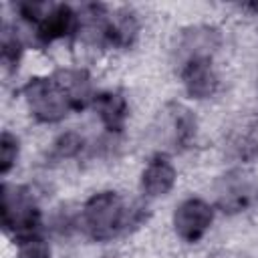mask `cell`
<instances>
[{
  "label": "cell",
  "mask_w": 258,
  "mask_h": 258,
  "mask_svg": "<svg viewBox=\"0 0 258 258\" xmlns=\"http://www.w3.org/2000/svg\"><path fill=\"white\" fill-rule=\"evenodd\" d=\"M16 258H50V246L40 234L26 238V240L18 242Z\"/></svg>",
  "instance_id": "ac0fdd59"
},
{
  "label": "cell",
  "mask_w": 258,
  "mask_h": 258,
  "mask_svg": "<svg viewBox=\"0 0 258 258\" xmlns=\"http://www.w3.org/2000/svg\"><path fill=\"white\" fill-rule=\"evenodd\" d=\"M105 129L113 135L121 133L125 127V121L129 117V103L119 91H103L95 95V101L91 105Z\"/></svg>",
  "instance_id": "8fae6325"
},
{
  "label": "cell",
  "mask_w": 258,
  "mask_h": 258,
  "mask_svg": "<svg viewBox=\"0 0 258 258\" xmlns=\"http://www.w3.org/2000/svg\"><path fill=\"white\" fill-rule=\"evenodd\" d=\"M0 216H2V228L8 236H12L16 242H22L26 238L38 236L42 216L40 208L24 185H8L2 183L0 189Z\"/></svg>",
  "instance_id": "7a4b0ae2"
},
{
  "label": "cell",
  "mask_w": 258,
  "mask_h": 258,
  "mask_svg": "<svg viewBox=\"0 0 258 258\" xmlns=\"http://www.w3.org/2000/svg\"><path fill=\"white\" fill-rule=\"evenodd\" d=\"M220 32L214 26H189L181 30L177 44H175V56L177 62L183 64L191 58L200 56H212L216 48L220 46Z\"/></svg>",
  "instance_id": "52a82bcc"
},
{
  "label": "cell",
  "mask_w": 258,
  "mask_h": 258,
  "mask_svg": "<svg viewBox=\"0 0 258 258\" xmlns=\"http://www.w3.org/2000/svg\"><path fill=\"white\" fill-rule=\"evenodd\" d=\"M179 77L185 93L194 99H210L218 91V75L212 56H200L179 64Z\"/></svg>",
  "instance_id": "5b68a950"
},
{
  "label": "cell",
  "mask_w": 258,
  "mask_h": 258,
  "mask_svg": "<svg viewBox=\"0 0 258 258\" xmlns=\"http://www.w3.org/2000/svg\"><path fill=\"white\" fill-rule=\"evenodd\" d=\"M169 123H171V143L175 149H185L194 143L198 133L196 115L183 105H171L169 109Z\"/></svg>",
  "instance_id": "4fadbf2b"
},
{
  "label": "cell",
  "mask_w": 258,
  "mask_h": 258,
  "mask_svg": "<svg viewBox=\"0 0 258 258\" xmlns=\"http://www.w3.org/2000/svg\"><path fill=\"white\" fill-rule=\"evenodd\" d=\"M129 212L117 191H99L83 204L81 226L91 240L107 242L129 228Z\"/></svg>",
  "instance_id": "6da1fadb"
},
{
  "label": "cell",
  "mask_w": 258,
  "mask_h": 258,
  "mask_svg": "<svg viewBox=\"0 0 258 258\" xmlns=\"http://www.w3.org/2000/svg\"><path fill=\"white\" fill-rule=\"evenodd\" d=\"M2 67L6 71H14L20 62V56H22V42L20 38L16 36L14 30H10L8 26L2 28Z\"/></svg>",
  "instance_id": "2e32d148"
},
{
  "label": "cell",
  "mask_w": 258,
  "mask_h": 258,
  "mask_svg": "<svg viewBox=\"0 0 258 258\" xmlns=\"http://www.w3.org/2000/svg\"><path fill=\"white\" fill-rule=\"evenodd\" d=\"M22 97L30 115L40 123H58L73 111L67 95L52 75L28 79L22 87Z\"/></svg>",
  "instance_id": "3957f363"
},
{
  "label": "cell",
  "mask_w": 258,
  "mask_h": 258,
  "mask_svg": "<svg viewBox=\"0 0 258 258\" xmlns=\"http://www.w3.org/2000/svg\"><path fill=\"white\" fill-rule=\"evenodd\" d=\"M52 77L58 83V87L62 89V93L67 95L73 111H83V109L93 105L97 93L93 91V83H91V77L87 71H83V69H58L52 73Z\"/></svg>",
  "instance_id": "9c48e42d"
},
{
  "label": "cell",
  "mask_w": 258,
  "mask_h": 258,
  "mask_svg": "<svg viewBox=\"0 0 258 258\" xmlns=\"http://www.w3.org/2000/svg\"><path fill=\"white\" fill-rule=\"evenodd\" d=\"M175 167L167 155L157 153L149 159L141 173V189L149 198L167 196L175 185Z\"/></svg>",
  "instance_id": "30bf717a"
},
{
  "label": "cell",
  "mask_w": 258,
  "mask_h": 258,
  "mask_svg": "<svg viewBox=\"0 0 258 258\" xmlns=\"http://www.w3.org/2000/svg\"><path fill=\"white\" fill-rule=\"evenodd\" d=\"M214 222V208L200 200L187 198L183 200L173 212V230L175 234L189 244L200 242Z\"/></svg>",
  "instance_id": "277c9868"
},
{
  "label": "cell",
  "mask_w": 258,
  "mask_h": 258,
  "mask_svg": "<svg viewBox=\"0 0 258 258\" xmlns=\"http://www.w3.org/2000/svg\"><path fill=\"white\" fill-rule=\"evenodd\" d=\"M137 34H139V20L131 8H121L107 16L105 46L129 48L137 40Z\"/></svg>",
  "instance_id": "7c38bea8"
},
{
  "label": "cell",
  "mask_w": 258,
  "mask_h": 258,
  "mask_svg": "<svg viewBox=\"0 0 258 258\" xmlns=\"http://www.w3.org/2000/svg\"><path fill=\"white\" fill-rule=\"evenodd\" d=\"M234 153L242 161H252L258 157V121H252L250 125L244 127L240 135H236L234 143Z\"/></svg>",
  "instance_id": "5bb4252c"
},
{
  "label": "cell",
  "mask_w": 258,
  "mask_h": 258,
  "mask_svg": "<svg viewBox=\"0 0 258 258\" xmlns=\"http://www.w3.org/2000/svg\"><path fill=\"white\" fill-rule=\"evenodd\" d=\"M18 151H20V141L16 135H12L10 131H2L0 135V173L6 175L16 159H18Z\"/></svg>",
  "instance_id": "e0dca14e"
},
{
  "label": "cell",
  "mask_w": 258,
  "mask_h": 258,
  "mask_svg": "<svg viewBox=\"0 0 258 258\" xmlns=\"http://www.w3.org/2000/svg\"><path fill=\"white\" fill-rule=\"evenodd\" d=\"M216 204L226 214H238L250 204V183L242 171H228L220 175L214 185Z\"/></svg>",
  "instance_id": "ba28073f"
},
{
  "label": "cell",
  "mask_w": 258,
  "mask_h": 258,
  "mask_svg": "<svg viewBox=\"0 0 258 258\" xmlns=\"http://www.w3.org/2000/svg\"><path fill=\"white\" fill-rule=\"evenodd\" d=\"M85 147V139L77 133V131H67L62 135L56 137V141L52 143L50 149V157L52 159H71L77 157Z\"/></svg>",
  "instance_id": "9a60e30c"
},
{
  "label": "cell",
  "mask_w": 258,
  "mask_h": 258,
  "mask_svg": "<svg viewBox=\"0 0 258 258\" xmlns=\"http://www.w3.org/2000/svg\"><path fill=\"white\" fill-rule=\"evenodd\" d=\"M36 38L40 44H50L54 40L67 38L77 34L79 30V14L69 4H54L48 8V12L38 20Z\"/></svg>",
  "instance_id": "8992f818"
}]
</instances>
